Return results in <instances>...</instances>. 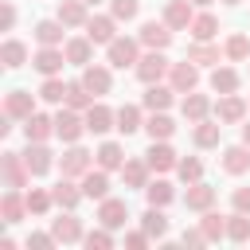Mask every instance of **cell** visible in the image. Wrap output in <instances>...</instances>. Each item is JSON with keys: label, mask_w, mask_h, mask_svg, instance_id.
<instances>
[{"label": "cell", "mask_w": 250, "mask_h": 250, "mask_svg": "<svg viewBox=\"0 0 250 250\" xmlns=\"http://www.w3.org/2000/svg\"><path fill=\"white\" fill-rule=\"evenodd\" d=\"M133 55H137V47H133V43H125V39H117V43L109 47V59H113L117 66H125V62H133Z\"/></svg>", "instance_id": "cell-1"}, {"label": "cell", "mask_w": 250, "mask_h": 250, "mask_svg": "<svg viewBox=\"0 0 250 250\" xmlns=\"http://www.w3.org/2000/svg\"><path fill=\"white\" fill-rule=\"evenodd\" d=\"M160 70H164V59H160V55H148V59L141 62V78H148V82L160 78Z\"/></svg>", "instance_id": "cell-2"}, {"label": "cell", "mask_w": 250, "mask_h": 250, "mask_svg": "<svg viewBox=\"0 0 250 250\" xmlns=\"http://www.w3.org/2000/svg\"><path fill=\"white\" fill-rule=\"evenodd\" d=\"M145 43H152V47H164V43H168V31H164L160 23H145Z\"/></svg>", "instance_id": "cell-3"}, {"label": "cell", "mask_w": 250, "mask_h": 250, "mask_svg": "<svg viewBox=\"0 0 250 250\" xmlns=\"http://www.w3.org/2000/svg\"><path fill=\"white\" fill-rule=\"evenodd\" d=\"M109 35H113V23H109V20H94V23H90V39H98V43H105Z\"/></svg>", "instance_id": "cell-4"}, {"label": "cell", "mask_w": 250, "mask_h": 250, "mask_svg": "<svg viewBox=\"0 0 250 250\" xmlns=\"http://www.w3.org/2000/svg\"><path fill=\"white\" fill-rule=\"evenodd\" d=\"M8 113H31V102H27V98L16 90V94L8 98Z\"/></svg>", "instance_id": "cell-5"}, {"label": "cell", "mask_w": 250, "mask_h": 250, "mask_svg": "<svg viewBox=\"0 0 250 250\" xmlns=\"http://www.w3.org/2000/svg\"><path fill=\"white\" fill-rule=\"evenodd\" d=\"M35 66H39V70H47V74H51V70H55V66H59V51H43V55H39V62H35Z\"/></svg>", "instance_id": "cell-6"}, {"label": "cell", "mask_w": 250, "mask_h": 250, "mask_svg": "<svg viewBox=\"0 0 250 250\" xmlns=\"http://www.w3.org/2000/svg\"><path fill=\"white\" fill-rule=\"evenodd\" d=\"M86 86H90V90H105V86H109L105 70H90V74H86Z\"/></svg>", "instance_id": "cell-7"}, {"label": "cell", "mask_w": 250, "mask_h": 250, "mask_svg": "<svg viewBox=\"0 0 250 250\" xmlns=\"http://www.w3.org/2000/svg\"><path fill=\"white\" fill-rule=\"evenodd\" d=\"M59 133H62V137H78V121H74L70 113H62V117H59Z\"/></svg>", "instance_id": "cell-8"}, {"label": "cell", "mask_w": 250, "mask_h": 250, "mask_svg": "<svg viewBox=\"0 0 250 250\" xmlns=\"http://www.w3.org/2000/svg\"><path fill=\"white\" fill-rule=\"evenodd\" d=\"M148 133H152V137H168V133H172L168 117H152V121H148Z\"/></svg>", "instance_id": "cell-9"}, {"label": "cell", "mask_w": 250, "mask_h": 250, "mask_svg": "<svg viewBox=\"0 0 250 250\" xmlns=\"http://www.w3.org/2000/svg\"><path fill=\"white\" fill-rule=\"evenodd\" d=\"M27 168H31V172H43V168H47V152H43V148L27 152Z\"/></svg>", "instance_id": "cell-10"}, {"label": "cell", "mask_w": 250, "mask_h": 250, "mask_svg": "<svg viewBox=\"0 0 250 250\" xmlns=\"http://www.w3.org/2000/svg\"><path fill=\"white\" fill-rule=\"evenodd\" d=\"M4 59H8V66H20V59H23V47H20V43H8V47H4Z\"/></svg>", "instance_id": "cell-11"}, {"label": "cell", "mask_w": 250, "mask_h": 250, "mask_svg": "<svg viewBox=\"0 0 250 250\" xmlns=\"http://www.w3.org/2000/svg\"><path fill=\"white\" fill-rule=\"evenodd\" d=\"M105 125H109V113H105V109H90V129H98V133H102Z\"/></svg>", "instance_id": "cell-12"}, {"label": "cell", "mask_w": 250, "mask_h": 250, "mask_svg": "<svg viewBox=\"0 0 250 250\" xmlns=\"http://www.w3.org/2000/svg\"><path fill=\"white\" fill-rule=\"evenodd\" d=\"M105 191V176H86V195H102Z\"/></svg>", "instance_id": "cell-13"}, {"label": "cell", "mask_w": 250, "mask_h": 250, "mask_svg": "<svg viewBox=\"0 0 250 250\" xmlns=\"http://www.w3.org/2000/svg\"><path fill=\"white\" fill-rule=\"evenodd\" d=\"M39 39L43 43H55L59 39V23H39Z\"/></svg>", "instance_id": "cell-14"}, {"label": "cell", "mask_w": 250, "mask_h": 250, "mask_svg": "<svg viewBox=\"0 0 250 250\" xmlns=\"http://www.w3.org/2000/svg\"><path fill=\"white\" fill-rule=\"evenodd\" d=\"M43 98H47V102H59V98H62V82H55V78H51V82L43 86Z\"/></svg>", "instance_id": "cell-15"}, {"label": "cell", "mask_w": 250, "mask_h": 250, "mask_svg": "<svg viewBox=\"0 0 250 250\" xmlns=\"http://www.w3.org/2000/svg\"><path fill=\"white\" fill-rule=\"evenodd\" d=\"M47 133V121L43 117H27V137H43Z\"/></svg>", "instance_id": "cell-16"}, {"label": "cell", "mask_w": 250, "mask_h": 250, "mask_svg": "<svg viewBox=\"0 0 250 250\" xmlns=\"http://www.w3.org/2000/svg\"><path fill=\"white\" fill-rule=\"evenodd\" d=\"M117 121H121V129H125V133H129V129H137V109H121V117H117Z\"/></svg>", "instance_id": "cell-17"}, {"label": "cell", "mask_w": 250, "mask_h": 250, "mask_svg": "<svg viewBox=\"0 0 250 250\" xmlns=\"http://www.w3.org/2000/svg\"><path fill=\"white\" fill-rule=\"evenodd\" d=\"M117 160H121V152H117L113 145H105V148H102V164H105V168H113Z\"/></svg>", "instance_id": "cell-18"}, {"label": "cell", "mask_w": 250, "mask_h": 250, "mask_svg": "<svg viewBox=\"0 0 250 250\" xmlns=\"http://www.w3.org/2000/svg\"><path fill=\"white\" fill-rule=\"evenodd\" d=\"M148 156H152V164H160V168H164V164H172V152H168L164 145H160V148H152Z\"/></svg>", "instance_id": "cell-19"}, {"label": "cell", "mask_w": 250, "mask_h": 250, "mask_svg": "<svg viewBox=\"0 0 250 250\" xmlns=\"http://www.w3.org/2000/svg\"><path fill=\"white\" fill-rule=\"evenodd\" d=\"M62 20H66V23H78V20H82V8H78V4H66V8H62Z\"/></svg>", "instance_id": "cell-20"}, {"label": "cell", "mask_w": 250, "mask_h": 250, "mask_svg": "<svg viewBox=\"0 0 250 250\" xmlns=\"http://www.w3.org/2000/svg\"><path fill=\"white\" fill-rule=\"evenodd\" d=\"M188 20V8L184 4H172V12H168V23H184Z\"/></svg>", "instance_id": "cell-21"}, {"label": "cell", "mask_w": 250, "mask_h": 250, "mask_svg": "<svg viewBox=\"0 0 250 250\" xmlns=\"http://www.w3.org/2000/svg\"><path fill=\"white\" fill-rule=\"evenodd\" d=\"M176 82H180V86H191V82H195V70H191V66H180V70H176Z\"/></svg>", "instance_id": "cell-22"}, {"label": "cell", "mask_w": 250, "mask_h": 250, "mask_svg": "<svg viewBox=\"0 0 250 250\" xmlns=\"http://www.w3.org/2000/svg\"><path fill=\"white\" fill-rule=\"evenodd\" d=\"M230 86H234V74H230V70L215 74V90H230Z\"/></svg>", "instance_id": "cell-23"}, {"label": "cell", "mask_w": 250, "mask_h": 250, "mask_svg": "<svg viewBox=\"0 0 250 250\" xmlns=\"http://www.w3.org/2000/svg\"><path fill=\"white\" fill-rule=\"evenodd\" d=\"M113 12H117V16H133V12H137V0H117Z\"/></svg>", "instance_id": "cell-24"}, {"label": "cell", "mask_w": 250, "mask_h": 250, "mask_svg": "<svg viewBox=\"0 0 250 250\" xmlns=\"http://www.w3.org/2000/svg\"><path fill=\"white\" fill-rule=\"evenodd\" d=\"M105 223H109V227L121 223V203H109V207H105Z\"/></svg>", "instance_id": "cell-25"}, {"label": "cell", "mask_w": 250, "mask_h": 250, "mask_svg": "<svg viewBox=\"0 0 250 250\" xmlns=\"http://www.w3.org/2000/svg\"><path fill=\"white\" fill-rule=\"evenodd\" d=\"M145 219H148V230H164V215H156V211H148Z\"/></svg>", "instance_id": "cell-26"}, {"label": "cell", "mask_w": 250, "mask_h": 250, "mask_svg": "<svg viewBox=\"0 0 250 250\" xmlns=\"http://www.w3.org/2000/svg\"><path fill=\"white\" fill-rule=\"evenodd\" d=\"M164 102H168L164 90H148V105H164Z\"/></svg>", "instance_id": "cell-27"}, {"label": "cell", "mask_w": 250, "mask_h": 250, "mask_svg": "<svg viewBox=\"0 0 250 250\" xmlns=\"http://www.w3.org/2000/svg\"><path fill=\"white\" fill-rule=\"evenodd\" d=\"M148 195H152V203H164V199H168V188H164V184H156Z\"/></svg>", "instance_id": "cell-28"}, {"label": "cell", "mask_w": 250, "mask_h": 250, "mask_svg": "<svg viewBox=\"0 0 250 250\" xmlns=\"http://www.w3.org/2000/svg\"><path fill=\"white\" fill-rule=\"evenodd\" d=\"M195 27H199V31H195V35H199V39H207V35H211V27H215V23H211V20H199V23H195Z\"/></svg>", "instance_id": "cell-29"}, {"label": "cell", "mask_w": 250, "mask_h": 250, "mask_svg": "<svg viewBox=\"0 0 250 250\" xmlns=\"http://www.w3.org/2000/svg\"><path fill=\"white\" fill-rule=\"evenodd\" d=\"M246 141H250V125H246Z\"/></svg>", "instance_id": "cell-30"}, {"label": "cell", "mask_w": 250, "mask_h": 250, "mask_svg": "<svg viewBox=\"0 0 250 250\" xmlns=\"http://www.w3.org/2000/svg\"><path fill=\"white\" fill-rule=\"evenodd\" d=\"M90 4H94V0H90Z\"/></svg>", "instance_id": "cell-31"}]
</instances>
